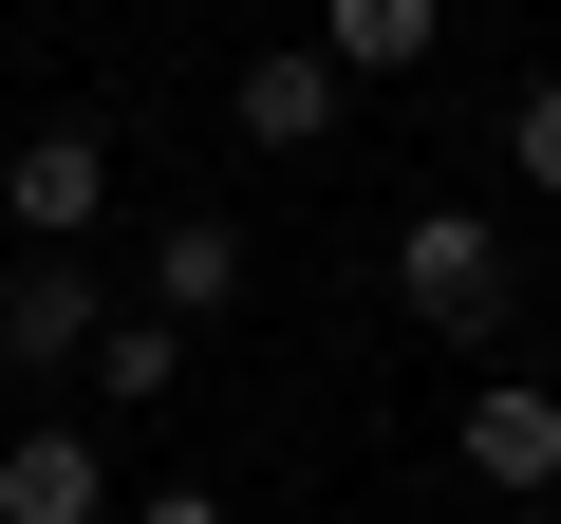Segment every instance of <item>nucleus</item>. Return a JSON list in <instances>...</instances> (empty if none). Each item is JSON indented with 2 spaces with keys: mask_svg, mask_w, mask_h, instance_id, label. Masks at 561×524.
Returning <instances> with one entry per match:
<instances>
[{
  "mask_svg": "<svg viewBox=\"0 0 561 524\" xmlns=\"http://www.w3.org/2000/svg\"><path fill=\"white\" fill-rule=\"evenodd\" d=\"M393 300H412L431 338H505V225H486V206H412V225H393Z\"/></svg>",
  "mask_w": 561,
  "mask_h": 524,
  "instance_id": "f257e3e1",
  "label": "nucleus"
},
{
  "mask_svg": "<svg viewBox=\"0 0 561 524\" xmlns=\"http://www.w3.org/2000/svg\"><path fill=\"white\" fill-rule=\"evenodd\" d=\"M0 225H20V243H94L113 225V150L57 113V132H20V150H0Z\"/></svg>",
  "mask_w": 561,
  "mask_h": 524,
  "instance_id": "f03ea898",
  "label": "nucleus"
},
{
  "mask_svg": "<svg viewBox=\"0 0 561 524\" xmlns=\"http://www.w3.org/2000/svg\"><path fill=\"white\" fill-rule=\"evenodd\" d=\"M0 524H131V505H113V449H94L76 412L0 431Z\"/></svg>",
  "mask_w": 561,
  "mask_h": 524,
  "instance_id": "7ed1b4c3",
  "label": "nucleus"
},
{
  "mask_svg": "<svg viewBox=\"0 0 561 524\" xmlns=\"http://www.w3.org/2000/svg\"><path fill=\"white\" fill-rule=\"evenodd\" d=\"M0 356H20V375L94 356V243H20V262H0Z\"/></svg>",
  "mask_w": 561,
  "mask_h": 524,
  "instance_id": "20e7f679",
  "label": "nucleus"
},
{
  "mask_svg": "<svg viewBox=\"0 0 561 524\" xmlns=\"http://www.w3.org/2000/svg\"><path fill=\"white\" fill-rule=\"evenodd\" d=\"M337 94H356V76H337L319 38H262V57L225 76V113H243V150H319V132H337Z\"/></svg>",
  "mask_w": 561,
  "mask_h": 524,
  "instance_id": "39448f33",
  "label": "nucleus"
},
{
  "mask_svg": "<svg viewBox=\"0 0 561 524\" xmlns=\"http://www.w3.org/2000/svg\"><path fill=\"white\" fill-rule=\"evenodd\" d=\"M468 468H486L505 505H542V487H561V394H542V375H486V394H468Z\"/></svg>",
  "mask_w": 561,
  "mask_h": 524,
  "instance_id": "423d86ee",
  "label": "nucleus"
},
{
  "mask_svg": "<svg viewBox=\"0 0 561 524\" xmlns=\"http://www.w3.org/2000/svg\"><path fill=\"white\" fill-rule=\"evenodd\" d=\"M431 38H449V0H319V57L337 76H412Z\"/></svg>",
  "mask_w": 561,
  "mask_h": 524,
  "instance_id": "0eeeda50",
  "label": "nucleus"
},
{
  "mask_svg": "<svg viewBox=\"0 0 561 524\" xmlns=\"http://www.w3.org/2000/svg\"><path fill=\"white\" fill-rule=\"evenodd\" d=\"M76 375H94L113 412H169V394H187V319H94V356H76Z\"/></svg>",
  "mask_w": 561,
  "mask_h": 524,
  "instance_id": "6e6552de",
  "label": "nucleus"
},
{
  "mask_svg": "<svg viewBox=\"0 0 561 524\" xmlns=\"http://www.w3.org/2000/svg\"><path fill=\"white\" fill-rule=\"evenodd\" d=\"M243 300V225H169L150 243V319H225Z\"/></svg>",
  "mask_w": 561,
  "mask_h": 524,
  "instance_id": "1a4fd4ad",
  "label": "nucleus"
},
{
  "mask_svg": "<svg viewBox=\"0 0 561 524\" xmlns=\"http://www.w3.org/2000/svg\"><path fill=\"white\" fill-rule=\"evenodd\" d=\"M505 169L561 206V76H524V94H505Z\"/></svg>",
  "mask_w": 561,
  "mask_h": 524,
  "instance_id": "9d476101",
  "label": "nucleus"
},
{
  "mask_svg": "<svg viewBox=\"0 0 561 524\" xmlns=\"http://www.w3.org/2000/svg\"><path fill=\"white\" fill-rule=\"evenodd\" d=\"M131 524H225V487H150V505H131Z\"/></svg>",
  "mask_w": 561,
  "mask_h": 524,
  "instance_id": "9b49d317",
  "label": "nucleus"
},
{
  "mask_svg": "<svg viewBox=\"0 0 561 524\" xmlns=\"http://www.w3.org/2000/svg\"><path fill=\"white\" fill-rule=\"evenodd\" d=\"M505 524H561V505H505Z\"/></svg>",
  "mask_w": 561,
  "mask_h": 524,
  "instance_id": "f8f14e48",
  "label": "nucleus"
}]
</instances>
